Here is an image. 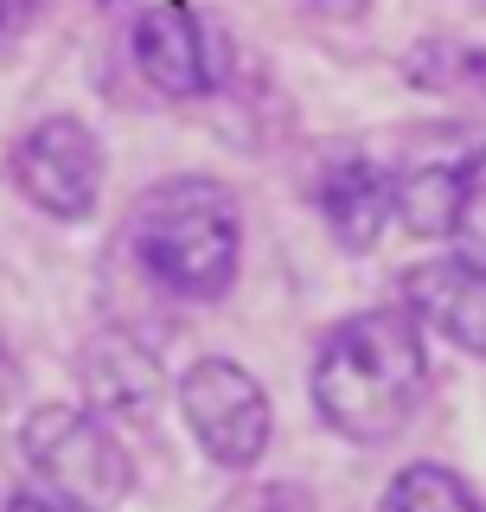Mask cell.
<instances>
[{
	"label": "cell",
	"instance_id": "cell-1",
	"mask_svg": "<svg viewBox=\"0 0 486 512\" xmlns=\"http://www.w3.org/2000/svg\"><path fill=\"white\" fill-rule=\"evenodd\" d=\"M320 423L346 442H391L429 397V340L410 308H359L333 320L307 365Z\"/></svg>",
	"mask_w": 486,
	"mask_h": 512
},
{
	"label": "cell",
	"instance_id": "cell-2",
	"mask_svg": "<svg viewBox=\"0 0 486 512\" xmlns=\"http://www.w3.org/2000/svg\"><path fill=\"white\" fill-rule=\"evenodd\" d=\"M128 256L160 295L205 308L224 301L243 269V212L237 192L212 173H167L128 212Z\"/></svg>",
	"mask_w": 486,
	"mask_h": 512
},
{
	"label": "cell",
	"instance_id": "cell-3",
	"mask_svg": "<svg viewBox=\"0 0 486 512\" xmlns=\"http://www.w3.org/2000/svg\"><path fill=\"white\" fill-rule=\"evenodd\" d=\"M486 180V122H429L397 141L391 160V224L416 244L455 237L467 192Z\"/></svg>",
	"mask_w": 486,
	"mask_h": 512
},
{
	"label": "cell",
	"instance_id": "cell-4",
	"mask_svg": "<svg viewBox=\"0 0 486 512\" xmlns=\"http://www.w3.org/2000/svg\"><path fill=\"white\" fill-rule=\"evenodd\" d=\"M20 455L32 461L45 493L84 512L122 506L128 487H135V461H128L122 436L90 404H39L20 423Z\"/></svg>",
	"mask_w": 486,
	"mask_h": 512
},
{
	"label": "cell",
	"instance_id": "cell-5",
	"mask_svg": "<svg viewBox=\"0 0 486 512\" xmlns=\"http://www.w3.org/2000/svg\"><path fill=\"white\" fill-rule=\"evenodd\" d=\"M180 423L199 442V455L224 474H250L269 455L275 436V404L263 378L231 352H205L180 372Z\"/></svg>",
	"mask_w": 486,
	"mask_h": 512
},
{
	"label": "cell",
	"instance_id": "cell-6",
	"mask_svg": "<svg viewBox=\"0 0 486 512\" xmlns=\"http://www.w3.org/2000/svg\"><path fill=\"white\" fill-rule=\"evenodd\" d=\"M103 173H109L103 135L64 109L26 122L7 141V186L52 224H84L103 205Z\"/></svg>",
	"mask_w": 486,
	"mask_h": 512
},
{
	"label": "cell",
	"instance_id": "cell-7",
	"mask_svg": "<svg viewBox=\"0 0 486 512\" xmlns=\"http://www.w3.org/2000/svg\"><path fill=\"white\" fill-rule=\"evenodd\" d=\"M128 64L167 103H205L218 90L224 39L173 0H135L128 7Z\"/></svg>",
	"mask_w": 486,
	"mask_h": 512
},
{
	"label": "cell",
	"instance_id": "cell-8",
	"mask_svg": "<svg viewBox=\"0 0 486 512\" xmlns=\"http://www.w3.org/2000/svg\"><path fill=\"white\" fill-rule=\"evenodd\" d=\"M307 199L346 256L378 250V237L391 231V160L371 148H327L307 173Z\"/></svg>",
	"mask_w": 486,
	"mask_h": 512
},
{
	"label": "cell",
	"instance_id": "cell-9",
	"mask_svg": "<svg viewBox=\"0 0 486 512\" xmlns=\"http://www.w3.org/2000/svg\"><path fill=\"white\" fill-rule=\"evenodd\" d=\"M77 384H84L90 410L103 416L109 429L116 423H154L160 391H167L160 359L122 327H103V333L84 340V352H77Z\"/></svg>",
	"mask_w": 486,
	"mask_h": 512
},
{
	"label": "cell",
	"instance_id": "cell-10",
	"mask_svg": "<svg viewBox=\"0 0 486 512\" xmlns=\"http://www.w3.org/2000/svg\"><path fill=\"white\" fill-rule=\"evenodd\" d=\"M403 308L416 314L423 333L486 359V269H474L467 256L416 263L410 276H403Z\"/></svg>",
	"mask_w": 486,
	"mask_h": 512
},
{
	"label": "cell",
	"instance_id": "cell-11",
	"mask_svg": "<svg viewBox=\"0 0 486 512\" xmlns=\"http://www.w3.org/2000/svg\"><path fill=\"white\" fill-rule=\"evenodd\" d=\"M378 512H486V506L455 468H442V461H410V468H397L384 480Z\"/></svg>",
	"mask_w": 486,
	"mask_h": 512
},
{
	"label": "cell",
	"instance_id": "cell-12",
	"mask_svg": "<svg viewBox=\"0 0 486 512\" xmlns=\"http://www.w3.org/2000/svg\"><path fill=\"white\" fill-rule=\"evenodd\" d=\"M416 90L429 96H480L486 103V45H467V39H423L403 64Z\"/></svg>",
	"mask_w": 486,
	"mask_h": 512
},
{
	"label": "cell",
	"instance_id": "cell-13",
	"mask_svg": "<svg viewBox=\"0 0 486 512\" xmlns=\"http://www.w3.org/2000/svg\"><path fill=\"white\" fill-rule=\"evenodd\" d=\"M218 512H320L314 493L295 487V480H250L231 500H218Z\"/></svg>",
	"mask_w": 486,
	"mask_h": 512
},
{
	"label": "cell",
	"instance_id": "cell-14",
	"mask_svg": "<svg viewBox=\"0 0 486 512\" xmlns=\"http://www.w3.org/2000/svg\"><path fill=\"white\" fill-rule=\"evenodd\" d=\"M455 256H467L474 269H486V180L467 192V212H461V224H455Z\"/></svg>",
	"mask_w": 486,
	"mask_h": 512
},
{
	"label": "cell",
	"instance_id": "cell-15",
	"mask_svg": "<svg viewBox=\"0 0 486 512\" xmlns=\"http://www.w3.org/2000/svg\"><path fill=\"white\" fill-rule=\"evenodd\" d=\"M39 20H45V0H0V58L20 52Z\"/></svg>",
	"mask_w": 486,
	"mask_h": 512
},
{
	"label": "cell",
	"instance_id": "cell-16",
	"mask_svg": "<svg viewBox=\"0 0 486 512\" xmlns=\"http://www.w3.org/2000/svg\"><path fill=\"white\" fill-rule=\"evenodd\" d=\"M7 512H84V506H71V500H58V493H45V487H26V493H13Z\"/></svg>",
	"mask_w": 486,
	"mask_h": 512
},
{
	"label": "cell",
	"instance_id": "cell-17",
	"mask_svg": "<svg viewBox=\"0 0 486 512\" xmlns=\"http://www.w3.org/2000/svg\"><path fill=\"white\" fill-rule=\"evenodd\" d=\"M307 7H320V13H365L371 0H307Z\"/></svg>",
	"mask_w": 486,
	"mask_h": 512
},
{
	"label": "cell",
	"instance_id": "cell-18",
	"mask_svg": "<svg viewBox=\"0 0 486 512\" xmlns=\"http://www.w3.org/2000/svg\"><path fill=\"white\" fill-rule=\"evenodd\" d=\"M0 384H7V333H0Z\"/></svg>",
	"mask_w": 486,
	"mask_h": 512
}]
</instances>
